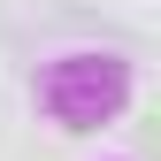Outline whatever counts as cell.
I'll use <instances>...</instances> for the list:
<instances>
[{
    "mask_svg": "<svg viewBox=\"0 0 161 161\" xmlns=\"http://www.w3.org/2000/svg\"><path fill=\"white\" fill-rule=\"evenodd\" d=\"M38 100H46V115H54L62 130H100V123L130 100V62H108V69H100V54H69V62L46 69Z\"/></svg>",
    "mask_w": 161,
    "mask_h": 161,
    "instance_id": "1",
    "label": "cell"
}]
</instances>
